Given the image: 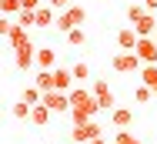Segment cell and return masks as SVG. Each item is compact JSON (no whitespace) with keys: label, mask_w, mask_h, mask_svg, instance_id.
<instances>
[{"label":"cell","mask_w":157,"mask_h":144,"mask_svg":"<svg viewBox=\"0 0 157 144\" xmlns=\"http://www.w3.org/2000/svg\"><path fill=\"white\" fill-rule=\"evenodd\" d=\"M94 114H100V104H97L94 90L74 87V90H70V117H74V124H87Z\"/></svg>","instance_id":"cell-1"},{"label":"cell","mask_w":157,"mask_h":144,"mask_svg":"<svg viewBox=\"0 0 157 144\" xmlns=\"http://www.w3.org/2000/svg\"><path fill=\"white\" fill-rule=\"evenodd\" d=\"M84 20H87V10H84V7H77V3H70V7H63V14L54 20V27L60 30V34H67V30L80 27Z\"/></svg>","instance_id":"cell-2"},{"label":"cell","mask_w":157,"mask_h":144,"mask_svg":"<svg viewBox=\"0 0 157 144\" xmlns=\"http://www.w3.org/2000/svg\"><path fill=\"white\" fill-rule=\"evenodd\" d=\"M110 67H114L117 74H140L144 60L137 57L134 50H124V54H114V60H110Z\"/></svg>","instance_id":"cell-3"},{"label":"cell","mask_w":157,"mask_h":144,"mask_svg":"<svg viewBox=\"0 0 157 144\" xmlns=\"http://www.w3.org/2000/svg\"><path fill=\"white\" fill-rule=\"evenodd\" d=\"M44 104H47L54 114H67V111H70V94H67V90H47V94H44Z\"/></svg>","instance_id":"cell-4"},{"label":"cell","mask_w":157,"mask_h":144,"mask_svg":"<svg viewBox=\"0 0 157 144\" xmlns=\"http://www.w3.org/2000/svg\"><path fill=\"white\" fill-rule=\"evenodd\" d=\"M70 138L77 144H87V141H94V138H100V124H97L94 117L87 121V124H74V131H70Z\"/></svg>","instance_id":"cell-5"},{"label":"cell","mask_w":157,"mask_h":144,"mask_svg":"<svg viewBox=\"0 0 157 144\" xmlns=\"http://www.w3.org/2000/svg\"><path fill=\"white\" fill-rule=\"evenodd\" d=\"M134 54L144 60V64H157V40L154 37H140L137 47H134Z\"/></svg>","instance_id":"cell-6"},{"label":"cell","mask_w":157,"mask_h":144,"mask_svg":"<svg viewBox=\"0 0 157 144\" xmlns=\"http://www.w3.org/2000/svg\"><path fill=\"white\" fill-rule=\"evenodd\" d=\"M90 90H94V97H97V104H100V111H114V94H110L107 81H97Z\"/></svg>","instance_id":"cell-7"},{"label":"cell","mask_w":157,"mask_h":144,"mask_svg":"<svg viewBox=\"0 0 157 144\" xmlns=\"http://www.w3.org/2000/svg\"><path fill=\"white\" fill-rule=\"evenodd\" d=\"M13 54H17V67L20 70H30L33 67V57H37V50H33V44H20V47H13Z\"/></svg>","instance_id":"cell-8"},{"label":"cell","mask_w":157,"mask_h":144,"mask_svg":"<svg viewBox=\"0 0 157 144\" xmlns=\"http://www.w3.org/2000/svg\"><path fill=\"white\" fill-rule=\"evenodd\" d=\"M110 124H114L117 131H127V127L134 124V111H130V107H114V111H110Z\"/></svg>","instance_id":"cell-9"},{"label":"cell","mask_w":157,"mask_h":144,"mask_svg":"<svg viewBox=\"0 0 157 144\" xmlns=\"http://www.w3.org/2000/svg\"><path fill=\"white\" fill-rule=\"evenodd\" d=\"M37 70H54V64H57V54H54V47H37Z\"/></svg>","instance_id":"cell-10"},{"label":"cell","mask_w":157,"mask_h":144,"mask_svg":"<svg viewBox=\"0 0 157 144\" xmlns=\"http://www.w3.org/2000/svg\"><path fill=\"white\" fill-rule=\"evenodd\" d=\"M137 40H140V34H137L134 27H121L117 30V47H121V50H134Z\"/></svg>","instance_id":"cell-11"},{"label":"cell","mask_w":157,"mask_h":144,"mask_svg":"<svg viewBox=\"0 0 157 144\" xmlns=\"http://www.w3.org/2000/svg\"><path fill=\"white\" fill-rule=\"evenodd\" d=\"M50 117H54V111H50L47 104H33V111H30V124L33 127H47Z\"/></svg>","instance_id":"cell-12"},{"label":"cell","mask_w":157,"mask_h":144,"mask_svg":"<svg viewBox=\"0 0 157 144\" xmlns=\"http://www.w3.org/2000/svg\"><path fill=\"white\" fill-rule=\"evenodd\" d=\"M134 30H137L140 37H154V30H157V20H154V14L147 10V14H144V17H140V20L134 24Z\"/></svg>","instance_id":"cell-13"},{"label":"cell","mask_w":157,"mask_h":144,"mask_svg":"<svg viewBox=\"0 0 157 144\" xmlns=\"http://www.w3.org/2000/svg\"><path fill=\"white\" fill-rule=\"evenodd\" d=\"M54 81H57V90H74V70H67V67H57L54 70Z\"/></svg>","instance_id":"cell-14"},{"label":"cell","mask_w":157,"mask_h":144,"mask_svg":"<svg viewBox=\"0 0 157 144\" xmlns=\"http://www.w3.org/2000/svg\"><path fill=\"white\" fill-rule=\"evenodd\" d=\"M33 84L40 87L44 94H47V90H57V81H54V70H37V77H33Z\"/></svg>","instance_id":"cell-15"},{"label":"cell","mask_w":157,"mask_h":144,"mask_svg":"<svg viewBox=\"0 0 157 144\" xmlns=\"http://www.w3.org/2000/svg\"><path fill=\"white\" fill-rule=\"evenodd\" d=\"M140 84H147L157 94V64H144L140 67Z\"/></svg>","instance_id":"cell-16"},{"label":"cell","mask_w":157,"mask_h":144,"mask_svg":"<svg viewBox=\"0 0 157 144\" xmlns=\"http://www.w3.org/2000/svg\"><path fill=\"white\" fill-rule=\"evenodd\" d=\"M54 10H50V3H40L37 7V27H54Z\"/></svg>","instance_id":"cell-17"},{"label":"cell","mask_w":157,"mask_h":144,"mask_svg":"<svg viewBox=\"0 0 157 144\" xmlns=\"http://www.w3.org/2000/svg\"><path fill=\"white\" fill-rule=\"evenodd\" d=\"M7 40H10V47H20V44H27L30 37H27V30L20 27V24H13V27H10V34H7Z\"/></svg>","instance_id":"cell-18"},{"label":"cell","mask_w":157,"mask_h":144,"mask_svg":"<svg viewBox=\"0 0 157 144\" xmlns=\"http://www.w3.org/2000/svg\"><path fill=\"white\" fill-rule=\"evenodd\" d=\"M20 101H27V104H44V90H40L37 84H30V87H24Z\"/></svg>","instance_id":"cell-19"},{"label":"cell","mask_w":157,"mask_h":144,"mask_svg":"<svg viewBox=\"0 0 157 144\" xmlns=\"http://www.w3.org/2000/svg\"><path fill=\"white\" fill-rule=\"evenodd\" d=\"M30 111H33V104H27V101H17L10 107V114L17 117V121H30Z\"/></svg>","instance_id":"cell-20"},{"label":"cell","mask_w":157,"mask_h":144,"mask_svg":"<svg viewBox=\"0 0 157 144\" xmlns=\"http://www.w3.org/2000/svg\"><path fill=\"white\" fill-rule=\"evenodd\" d=\"M20 10H24L20 0H0V14H3V17H13V14H20Z\"/></svg>","instance_id":"cell-21"},{"label":"cell","mask_w":157,"mask_h":144,"mask_svg":"<svg viewBox=\"0 0 157 144\" xmlns=\"http://www.w3.org/2000/svg\"><path fill=\"white\" fill-rule=\"evenodd\" d=\"M63 37H67V44H70V47H80V44L87 40V34H84V27H74V30H67Z\"/></svg>","instance_id":"cell-22"},{"label":"cell","mask_w":157,"mask_h":144,"mask_svg":"<svg viewBox=\"0 0 157 144\" xmlns=\"http://www.w3.org/2000/svg\"><path fill=\"white\" fill-rule=\"evenodd\" d=\"M144 14H147V7H144V3H130V7H127V20H130V24H137Z\"/></svg>","instance_id":"cell-23"},{"label":"cell","mask_w":157,"mask_h":144,"mask_svg":"<svg viewBox=\"0 0 157 144\" xmlns=\"http://www.w3.org/2000/svg\"><path fill=\"white\" fill-rule=\"evenodd\" d=\"M114 141H117V144H144L137 134H130V127H127V131H117V134H114Z\"/></svg>","instance_id":"cell-24"},{"label":"cell","mask_w":157,"mask_h":144,"mask_svg":"<svg viewBox=\"0 0 157 144\" xmlns=\"http://www.w3.org/2000/svg\"><path fill=\"white\" fill-rule=\"evenodd\" d=\"M151 97H154V90H151L147 84H140L137 90H134V101H137V104H151Z\"/></svg>","instance_id":"cell-25"},{"label":"cell","mask_w":157,"mask_h":144,"mask_svg":"<svg viewBox=\"0 0 157 144\" xmlns=\"http://www.w3.org/2000/svg\"><path fill=\"white\" fill-rule=\"evenodd\" d=\"M17 17H20V20H17L20 27H37V10H20Z\"/></svg>","instance_id":"cell-26"},{"label":"cell","mask_w":157,"mask_h":144,"mask_svg":"<svg viewBox=\"0 0 157 144\" xmlns=\"http://www.w3.org/2000/svg\"><path fill=\"white\" fill-rule=\"evenodd\" d=\"M70 70H74V81H87V77H90V67H87L84 60H77Z\"/></svg>","instance_id":"cell-27"},{"label":"cell","mask_w":157,"mask_h":144,"mask_svg":"<svg viewBox=\"0 0 157 144\" xmlns=\"http://www.w3.org/2000/svg\"><path fill=\"white\" fill-rule=\"evenodd\" d=\"M10 27H13V24H10V17H3V14H0V37H7Z\"/></svg>","instance_id":"cell-28"},{"label":"cell","mask_w":157,"mask_h":144,"mask_svg":"<svg viewBox=\"0 0 157 144\" xmlns=\"http://www.w3.org/2000/svg\"><path fill=\"white\" fill-rule=\"evenodd\" d=\"M20 3H24V10H37V7L47 3V0H20Z\"/></svg>","instance_id":"cell-29"},{"label":"cell","mask_w":157,"mask_h":144,"mask_svg":"<svg viewBox=\"0 0 157 144\" xmlns=\"http://www.w3.org/2000/svg\"><path fill=\"white\" fill-rule=\"evenodd\" d=\"M74 0H50V7H70Z\"/></svg>","instance_id":"cell-30"},{"label":"cell","mask_w":157,"mask_h":144,"mask_svg":"<svg viewBox=\"0 0 157 144\" xmlns=\"http://www.w3.org/2000/svg\"><path fill=\"white\" fill-rule=\"evenodd\" d=\"M144 7H147L151 14H154V10H157V0H144Z\"/></svg>","instance_id":"cell-31"},{"label":"cell","mask_w":157,"mask_h":144,"mask_svg":"<svg viewBox=\"0 0 157 144\" xmlns=\"http://www.w3.org/2000/svg\"><path fill=\"white\" fill-rule=\"evenodd\" d=\"M87 144H107V138L100 134V138H94V141H87Z\"/></svg>","instance_id":"cell-32"},{"label":"cell","mask_w":157,"mask_h":144,"mask_svg":"<svg viewBox=\"0 0 157 144\" xmlns=\"http://www.w3.org/2000/svg\"><path fill=\"white\" fill-rule=\"evenodd\" d=\"M154 40H157V30H154Z\"/></svg>","instance_id":"cell-33"},{"label":"cell","mask_w":157,"mask_h":144,"mask_svg":"<svg viewBox=\"0 0 157 144\" xmlns=\"http://www.w3.org/2000/svg\"><path fill=\"white\" fill-rule=\"evenodd\" d=\"M110 144H117V141H110Z\"/></svg>","instance_id":"cell-34"},{"label":"cell","mask_w":157,"mask_h":144,"mask_svg":"<svg viewBox=\"0 0 157 144\" xmlns=\"http://www.w3.org/2000/svg\"><path fill=\"white\" fill-rule=\"evenodd\" d=\"M47 3H50V0H47Z\"/></svg>","instance_id":"cell-35"}]
</instances>
